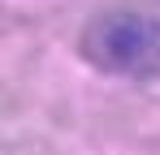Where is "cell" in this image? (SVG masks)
Masks as SVG:
<instances>
[{
  "label": "cell",
  "mask_w": 160,
  "mask_h": 155,
  "mask_svg": "<svg viewBox=\"0 0 160 155\" xmlns=\"http://www.w3.org/2000/svg\"><path fill=\"white\" fill-rule=\"evenodd\" d=\"M82 52L95 69L121 78H152L160 73V22L147 13H100L82 35Z\"/></svg>",
  "instance_id": "6da1fadb"
}]
</instances>
